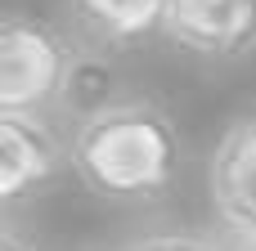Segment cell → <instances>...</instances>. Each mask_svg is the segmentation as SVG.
Masks as SVG:
<instances>
[{"label":"cell","instance_id":"6da1fadb","mask_svg":"<svg viewBox=\"0 0 256 251\" xmlns=\"http://www.w3.org/2000/svg\"><path fill=\"white\" fill-rule=\"evenodd\" d=\"M184 135L148 94H122L72 130L76 180L112 207H148L166 198L184 171Z\"/></svg>","mask_w":256,"mask_h":251},{"label":"cell","instance_id":"7a4b0ae2","mask_svg":"<svg viewBox=\"0 0 256 251\" xmlns=\"http://www.w3.org/2000/svg\"><path fill=\"white\" fill-rule=\"evenodd\" d=\"M76 40L36 13L9 9L0 22V112L54 117Z\"/></svg>","mask_w":256,"mask_h":251},{"label":"cell","instance_id":"3957f363","mask_svg":"<svg viewBox=\"0 0 256 251\" xmlns=\"http://www.w3.org/2000/svg\"><path fill=\"white\" fill-rule=\"evenodd\" d=\"M72 166V139H63L58 117L0 112V198L22 207L45 193Z\"/></svg>","mask_w":256,"mask_h":251},{"label":"cell","instance_id":"277c9868","mask_svg":"<svg viewBox=\"0 0 256 251\" xmlns=\"http://www.w3.org/2000/svg\"><path fill=\"white\" fill-rule=\"evenodd\" d=\"M166 40L202 67H234L256 54V0H171Z\"/></svg>","mask_w":256,"mask_h":251},{"label":"cell","instance_id":"5b68a950","mask_svg":"<svg viewBox=\"0 0 256 251\" xmlns=\"http://www.w3.org/2000/svg\"><path fill=\"white\" fill-rule=\"evenodd\" d=\"M207 193L216 225L238 243H256V108L230 117L220 130L207 162Z\"/></svg>","mask_w":256,"mask_h":251},{"label":"cell","instance_id":"8992f818","mask_svg":"<svg viewBox=\"0 0 256 251\" xmlns=\"http://www.w3.org/2000/svg\"><path fill=\"white\" fill-rule=\"evenodd\" d=\"M81 40L104 49H140L166 36L171 0H63Z\"/></svg>","mask_w":256,"mask_h":251},{"label":"cell","instance_id":"52a82bcc","mask_svg":"<svg viewBox=\"0 0 256 251\" xmlns=\"http://www.w3.org/2000/svg\"><path fill=\"white\" fill-rule=\"evenodd\" d=\"M117 99H122V94H117V63H112V49L90 45V40H76L54 117H58V121H68V126L76 130V126H81V121H90L94 112L112 108Z\"/></svg>","mask_w":256,"mask_h":251},{"label":"cell","instance_id":"ba28073f","mask_svg":"<svg viewBox=\"0 0 256 251\" xmlns=\"http://www.w3.org/2000/svg\"><path fill=\"white\" fill-rule=\"evenodd\" d=\"M122 251H230V243L216 234H202V229H158V234L126 243Z\"/></svg>","mask_w":256,"mask_h":251},{"label":"cell","instance_id":"9c48e42d","mask_svg":"<svg viewBox=\"0 0 256 251\" xmlns=\"http://www.w3.org/2000/svg\"><path fill=\"white\" fill-rule=\"evenodd\" d=\"M0 251H36V243H32L18 225H4V243H0Z\"/></svg>","mask_w":256,"mask_h":251}]
</instances>
